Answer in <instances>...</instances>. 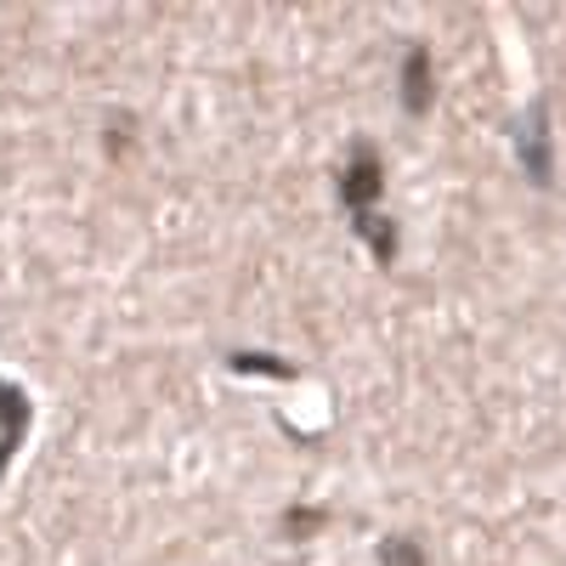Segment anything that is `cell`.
Returning a JSON list of instances; mask_svg holds the SVG:
<instances>
[{"label":"cell","mask_w":566,"mask_h":566,"mask_svg":"<svg viewBox=\"0 0 566 566\" xmlns=\"http://www.w3.org/2000/svg\"><path fill=\"white\" fill-rule=\"evenodd\" d=\"M374 187H380V165H357V170L346 176V199H368Z\"/></svg>","instance_id":"cell-1"}]
</instances>
